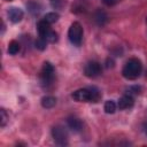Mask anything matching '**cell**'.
Segmentation results:
<instances>
[{
  "label": "cell",
  "mask_w": 147,
  "mask_h": 147,
  "mask_svg": "<svg viewBox=\"0 0 147 147\" xmlns=\"http://www.w3.org/2000/svg\"><path fill=\"white\" fill-rule=\"evenodd\" d=\"M20 49H21V45H20V42L18 41H16V40H11L10 42H9V45H8V53L10 54V55H16L18 52H20Z\"/></svg>",
  "instance_id": "cell-15"
},
{
  "label": "cell",
  "mask_w": 147,
  "mask_h": 147,
  "mask_svg": "<svg viewBox=\"0 0 147 147\" xmlns=\"http://www.w3.org/2000/svg\"><path fill=\"white\" fill-rule=\"evenodd\" d=\"M103 5L108 6V7H111V6H115L119 0H101Z\"/></svg>",
  "instance_id": "cell-23"
},
{
  "label": "cell",
  "mask_w": 147,
  "mask_h": 147,
  "mask_svg": "<svg viewBox=\"0 0 147 147\" xmlns=\"http://www.w3.org/2000/svg\"><path fill=\"white\" fill-rule=\"evenodd\" d=\"M26 7H28V10H29L32 15H37V14H39V11L41 10V6H40L38 2L32 1V0L26 3Z\"/></svg>",
  "instance_id": "cell-14"
},
{
  "label": "cell",
  "mask_w": 147,
  "mask_h": 147,
  "mask_svg": "<svg viewBox=\"0 0 147 147\" xmlns=\"http://www.w3.org/2000/svg\"><path fill=\"white\" fill-rule=\"evenodd\" d=\"M88 8L87 0H76L71 6V11L75 14H82L85 13Z\"/></svg>",
  "instance_id": "cell-10"
},
{
  "label": "cell",
  "mask_w": 147,
  "mask_h": 147,
  "mask_svg": "<svg viewBox=\"0 0 147 147\" xmlns=\"http://www.w3.org/2000/svg\"><path fill=\"white\" fill-rule=\"evenodd\" d=\"M0 116H1L0 117V125H1V127H3L8 121V115L6 113V109H3V108L0 109Z\"/></svg>",
  "instance_id": "cell-20"
},
{
  "label": "cell",
  "mask_w": 147,
  "mask_h": 147,
  "mask_svg": "<svg viewBox=\"0 0 147 147\" xmlns=\"http://www.w3.org/2000/svg\"><path fill=\"white\" fill-rule=\"evenodd\" d=\"M67 125H68V127H69L70 130H72L74 132H79V131H82V129H83V123H82V121H80L78 117H76V116H70V117H68V118H67Z\"/></svg>",
  "instance_id": "cell-9"
},
{
  "label": "cell",
  "mask_w": 147,
  "mask_h": 147,
  "mask_svg": "<svg viewBox=\"0 0 147 147\" xmlns=\"http://www.w3.org/2000/svg\"><path fill=\"white\" fill-rule=\"evenodd\" d=\"M7 1H10V0H7Z\"/></svg>",
  "instance_id": "cell-26"
},
{
  "label": "cell",
  "mask_w": 147,
  "mask_h": 147,
  "mask_svg": "<svg viewBox=\"0 0 147 147\" xmlns=\"http://www.w3.org/2000/svg\"><path fill=\"white\" fill-rule=\"evenodd\" d=\"M39 78H40L41 85L44 87H46V88L49 87L54 83L55 69H54V67H53V64L51 62H44L41 71H40V75H39Z\"/></svg>",
  "instance_id": "cell-3"
},
{
  "label": "cell",
  "mask_w": 147,
  "mask_h": 147,
  "mask_svg": "<svg viewBox=\"0 0 147 147\" xmlns=\"http://www.w3.org/2000/svg\"><path fill=\"white\" fill-rule=\"evenodd\" d=\"M24 16V13L21 8H17V7H11L8 9V17L9 20L13 22V23H18L22 21Z\"/></svg>",
  "instance_id": "cell-8"
},
{
  "label": "cell",
  "mask_w": 147,
  "mask_h": 147,
  "mask_svg": "<svg viewBox=\"0 0 147 147\" xmlns=\"http://www.w3.org/2000/svg\"><path fill=\"white\" fill-rule=\"evenodd\" d=\"M116 103L113 101V100H108L105 102V106H103V109L107 114H114L116 111Z\"/></svg>",
  "instance_id": "cell-16"
},
{
  "label": "cell",
  "mask_w": 147,
  "mask_h": 147,
  "mask_svg": "<svg viewBox=\"0 0 147 147\" xmlns=\"http://www.w3.org/2000/svg\"><path fill=\"white\" fill-rule=\"evenodd\" d=\"M94 20H95V22H96V24L98 25H105L106 23H107V21H108V16H107V14L103 11V10H101V9H98L96 11H95V14H94Z\"/></svg>",
  "instance_id": "cell-12"
},
{
  "label": "cell",
  "mask_w": 147,
  "mask_h": 147,
  "mask_svg": "<svg viewBox=\"0 0 147 147\" xmlns=\"http://www.w3.org/2000/svg\"><path fill=\"white\" fill-rule=\"evenodd\" d=\"M34 46H36L37 49L44 51V49L46 48V46H47V40H46L45 38H42V37H39V38L34 41Z\"/></svg>",
  "instance_id": "cell-19"
},
{
  "label": "cell",
  "mask_w": 147,
  "mask_h": 147,
  "mask_svg": "<svg viewBox=\"0 0 147 147\" xmlns=\"http://www.w3.org/2000/svg\"><path fill=\"white\" fill-rule=\"evenodd\" d=\"M51 3H52V7H53V8L60 9V8L63 7L64 1H63V0H51Z\"/></svg>",
  "instance_id": "cell-21"
},
{
  "label": "cell",
  "mask_w": 147,
  "mask_h": 147,
  "mask_svg": "<svg viewBox=\"0 0 147 147\" xmlns=\"http://www.w3.org/2000/svg\"><path fill=\"white\" fill-rule=\"evenodd\" d=\"M146 21H147V17H146Z\"/></svg>",
  "instance_id": "cell-25"
},
{
  "label": "cell",
  "mask_w": 147,
  "mask_h": 147,
  "mask_svg": "<svg viewBox=\"0 0 147 147\" xmlns=\"http://www.w3.org/2000/svg\"><path fill=\"white\" fill-rule=\"evenodd\" d=\"M141 71H142L141 61L137 57H131L125 62L122 69V75L124 78L129 80H134L140 76Z\"/></svg>",
  "instance_id": "cell-2"
},
{
  "label": "cell",
  "mask_w": 147,
  "mask_h": 147,
  "mask_svg": "<svg viewBox=\"0 0 147 147\" xmlns=\"http://www.w3.org/2000/svg\"><path fill=\"white\" fill-rule=\"evenodd\" d=\"M45 39L47 40V42L54 44V42H56V41L59 40V34H57V32H55L54 30H51V31H49V32L46 34Z\"/></svg>",
  "instance_id": "cell-18"
},
{
  "label": "cell",
  "mask_w": 147,
  "mask_h": 147,
  "mask_svg": "<svg viewBox=\"0 0 147 147\" xmlns=\"http://www.w3.org/2000/svg\"><path fill=\"white\" fill-rule=\"evenodd\" d=\"M52 137L59 146L68 145V132L62 125H55L52 129Z\"/></svg>",
  "instance_id": "cell-5"
},
{
  "label": "cell",
  "mask_w": 147,
  "mask_h": 147,
  "mask_svg": "<svg viewBox=\"0 0 147 147\" xmlns=\"http://www.w3.org/2000/svg\"><path fill=\"white\" fill-rule=\"evenodd\" d=\"M51 30H52V29H51V24L47 23L45 20H41V21H39V22L37 23V31H38V33H39V37L45 38L46 34H47Z\"/></svg>",
  "instance_id": "cell-11"
},
{
  "label": "cell",
  "mask_w": 147,
  "mask_h": 147,
  "mask_svg": "<svg viewBox=\"0 0 147 147\" xmlns=\"http://www.w3.org/2000/svg\"><path fill=\"white\" fill-rule=\"evenodd\" d=\"M133 105H134V98H133V95L127 94V93L124 94L123 96H121L119 100H118V103H117V106L121 110L130 109V108L133 107Z\"/></svg>",
  "instance_id": "cell-7"
},
{
  "label": "cell",
  "mask_w": 147,
  "mask_h": 147,
  "mask_svg": "<svg viewBox=\"0 0 147 147\" xmlns=\"http://www.w3.org/2000/svg\"><path fill=\"white\" fill-rule=\"evenodd\" d=\"M71 96L77 102H98L101 99V92L95 86H88L76 90Z\"/></svg>",
  "instance_id": "cell-1"
},
{
  "label": "cell",
  "mask_w": 147,
  "mask_h": 147,
  "mask_svg": "<svg viewBox=\"0 0 147 147\" xmlns=\"http://www.w3.org/2000/svg\"><path fill=\"white\" fill-rule=\"evenodd\" d=\"M41 106L44 107V108H46V109H51V108H53L55 105H56V98H54V96H52V95H46V96H44L42 99H41Z\"/></svg>",
  "instance_id": "cell-13"
},
{
  "label": "cell",
  "mask_w": 147,
  "mask_h": 147,
  "mask_svg": "<svg viewBox=\"0 0 147 147\" xmlns=\"http://www.w3.org/2000/svg\"><path fill=\"white\" fill-rule=\"evenodd\" d=\"M144 130H145V133L147 134V123L145 124V126H144Z\"/></svg>",
  "instance_id": "cell-24"
},
{
  "label": "cell",
  "mask_w": 147,
  "mask_h": 147,
  "mask_svg": "<svg viewBox=\"0 0 147 147\" xmlns=\"http://www.w3.org/2000/svg\"><path fill=\"white\" fill-rule=\"evenodd\" d=\"M101 72H102V67L96 61H90L84 67V74L88 78H96L101 75Z\"/></svg>",
  "instance_id": "cell-6"
},
{
  "label": "cell",
  "mask_w": 147,
  "mask_h": 147,
  "mask_svg": "<svg viewBox=\"0 0 147 147\" xmlns=\"http://www.w3.org/2000/svg\"><path fill=\"white\" fill-rule=\"evenodd\" d=\"M59 17H60V16H59V14H57V13H55V11H51V13H47V14L45 15L44 20H45L47 23H49V24H53V23L57 22Z\"/></svg>",
  "instance_id": "cell-17"
},
{
  "label": "cell",
  "mask_w": 147,
  "mask_h": 147,
  "mask_svg": "<svg viewBox=\"0 0 147 147\" xmlns=\"http://www.w3.org/2000/svg\"><path fill=\"white\" fill-rule=\"evenodd\" d=\"M139 93H140V87H139V86L130 87V88H129V92H127V94H131V95H133V94H139Z\"/></svg>",
  "instance_id": "cell-22"
},
{
  "label": "cell",
  "mask_w": 147,
  "mask_h": 147,
  "mask_svg": "<svg viewBox=\"0 0 147 147\" xmlns=\"http://www.w3.org/2000/svg\"><path fill=\"white\" fill-rule=\"evenodd\" d=\"M83 34H84V31H83V26L80 25V23L74 22L68 30V38L70 42L75 46H80L83 41Z\"/></svg>",
  "instance_id": "cell-4"
}]
</instances>
